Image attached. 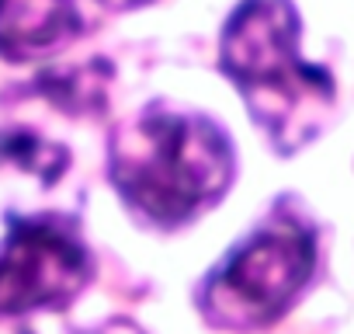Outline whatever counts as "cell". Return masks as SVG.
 Listing matches in <instances>:
<instances>
[{
    "label": "cell",
    "instance_id": "3957f363",
    "mask_svg": "<svg viewBox=\"0 0 354 334\" xmlns=\"http://www.w3.org/2000/svg\"><path fill=\"white\" fill-rule=\"evenodd\" d=\"M316 268V237L292 213H274L247 234L198 285V310L212 327L257 331L274 324Z\"/></svg>",
    "mask_w": 354,
    "mask_h": 334
},
{
    "label": "cell",
    "instance_id": "277c9868",
    "mask_svg": "<svg viewBox=\"0 0 354 334\" xmlns=\"http://www.w3.org/2000/svg\"><path fill=\"white\" fill-rule=\"evenodd\" d=\"M94 272L73 216H8L0 237V320L35 310H66Z\"/></svg>",
    "mask_w": 354,
    "mask_h": 334
},
{
    "label": "cell",
    "instance_id": "5b68a950",
    "mask_svg": "<svg viewBox=\"0 0 354 334\" xmlns=\"http://www.w3.org/2000/svg\"><path fill=\"white\" fill-rule=\"evenodd\" d=\"M84 28L73 0H0V56L35 60L63 49Z\"/></svg>",
    "mask_w": 354,
    "mask_h": 334
},
{
    "label": "cell",
    "instance_id": "7a4b0ae2",
    "mask_svg": "<svg viewBox=\"0 0 354 334\" xmlns=\"http://www.w3.org/2000/svg\"><path fill=\"white\" fill-rule=\"evenodd\" d=\"M219 67L281 153L306 146L333 108V77L299 56L292 0H243L223 28Z\"/></svg>",
    "mask_w": 354,
    "mask_h": 334
},
{
    "label": "cell",
    "instance_id": "52a82bcc",
    "mask_svg": "<svg viewBox=\"0 0 354 334\" xmlns=\"http://www.w3.org/2000/svg\"><path fill=\"white\" fill-rule=\"evenodd\" d=\"M104 8H115V11H125V8H136V4H146V0H101Z\"/></svg>",
    "mask_w": 354,
    "mask_h": 334
},
{
    "label": "cell",
    "instance_id": "8992f818",
    "mask_svg": "<svg viewBox=\"0 0 354 334\" xmlns=\"http://www.w3.org/2000/svg\"><path fill=\"white\" fill-rule=\"evenodd\" d=\"M0 157L11 160L21 171L35 175L42 185H53L63 178L66 164H70V150L59 143H46L42 136L28 132V129H8L0 132Z\"/></svg>",
    "mask_w": 354,
    "mask_h": 334
},
{
    "label": "cell",
    "instance_id": "6da1fadb",
    "mask_svg": "<svg viewBox=\"0 0 354 334\" xmlns=\"http://www.w3.org/2000/svg\"><path fill=\"white\" fill-rule=\"evenodd\" d=\"M108 182L142 223L174 230L226 195L233 146L205 115L149 108L115 132Z\"/></svg>",
    "mask_w": 354,
    "mask_h": 334
}]
</instances>
